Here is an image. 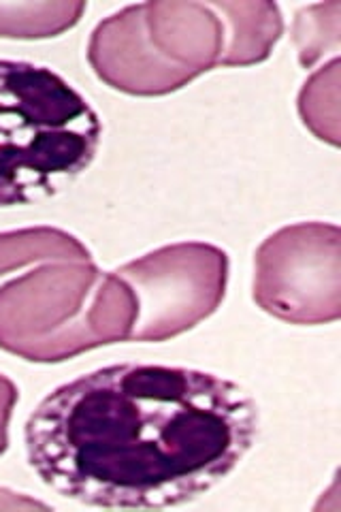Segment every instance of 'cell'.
I'll return each instance as SVG.
<instances>
[{"mask_svg":"<svg viewBox=\"0 0 341 512\" xmlns=\"http://www.w3.org/2000/svg\"><path fill=\"white\" fill-rule=\"evenodd\" d=\"M303 124L331 146H339V58L324 64L299 92Z\"/></svg>","mask_w":341,"mask_h":512,"instance_id":"cell-8","label":"cell"},{"mask_svg":"<svg viewBox=\"0 0 341 512\" xmlns=\"http://www.w3.org/2000/svg\"><path fill=\"white\" fill-rule=\"evenodd\" d=\"M261 410L241 384L175 365L122 363L47 395L24 429L43 485L96 508L184 506L231 476Z\"/></svg>","mask_w":341,"mask_h":512,"instance_id":"cell-1","label":"cell"},{"mask_svg":"<svg viewBox=\"0 0 341 512\" xmlns=\"http://www.w3.org/2000/svg\"><path fill=\"white\" fill-rule=\"evenodd\" d=\"M135 299L116 271H101L69 231L0 233V350L28 363H64L131 342Z\"/></svg>","mask_w":341,"mask_h":512,"instance_id":"cell-2","label":"cell"},{"mask_svg":"<svg viewBox=\"0 0 341 512\" xmlns=\"http://www.w3.org/2000/svg\"><path fill=\"white\" fill-rule=\"evenodd\" d=\"M282 35V11L269 0H154L96 24L88 62L111 90L167 96L214 69L269 60Z\"/></svg>","mask_w":341,"mask_h":512,"instance_id":"cell-3","label":"cell"},{"mask_svg":"<svg viewBox=\"0 0 341 512\" xmlns=\"http://www.w3.org/2000/svg\"><path fill=\"white\" fill-rule=\"evenodd\" d=\"M84 0H0V39L45 41L75 28Z\"/></svg>","mask_w":341,"mask_h":512,"instance_id":"cell-7","label":"cell"},{"mask_svg":"<svg viewBox=\"0 0 341 512\" xmlns=\"http://www.w3.org/2000/svg\"><path fill=\"white\" fill-rule=\"evenodd\" d=\"M256 306L288 325H329L341 316V231L297 222L271 233L254 254Z\"/></svg>","mask_w":341,"mask_h":512,"instance_id":"cell-6","label":"cell"},{"mask_svg":"<svg viewBox=\"0 0 341 512\" xmlns=\"http://www.w3.org/2000/svg\"><path fill=\"white\" fill-rule=\"evenodd\" d=\"M231 259L205 242L162 246L116 269L135 299L131 342H169L216 314Z\"/></svg>","mask_w":341,"mask_h":512,"instance_id":"cell-5","label":"cell"},{"mask_svg":"<svg viewBox=\"0 0 341 512\" xmlns=\"http://www.w3.org/2000/svg\"><path fill=\"white\" fill-rule=\"evenodd\" d=\"M103 124L50 67L0 58V210L52 199L96 158Z\"/></svg>","mask_w":341,"mask_h":512,"instance_id":"cell-4","label":"cell"},{"mask_svg":"<svg viewBox=\"0 0 341 512\" xmlns=\"http://www.w3.org/2000/svg\"><path fill=\"white\" fill-rule=\"evenodd\" d=\"M339 13L341 3H337V0L310 5L297 13L295 28H292V41L297 45L303 69H312L329 52L337 54L341 30Z\"/></svg>","mask_w":341,"mask_h":512,"instance_id":"cell-9","label":"cell"},{"mask_svg":"<svg viewBox=\"0 0 341 512\" xmlns=\"http://www.w3.org/2000/svg\"><path fill=\"white\" fill-rule=\"evenodd\" d=\"M18 402L20 391L15 387V382L9 376L0 374V457H3L9 448V425Z\"/></svg>","mask_w":341,"mask_h":512,"instance_id":"cell-10","label":"cell"}]
</instances>
